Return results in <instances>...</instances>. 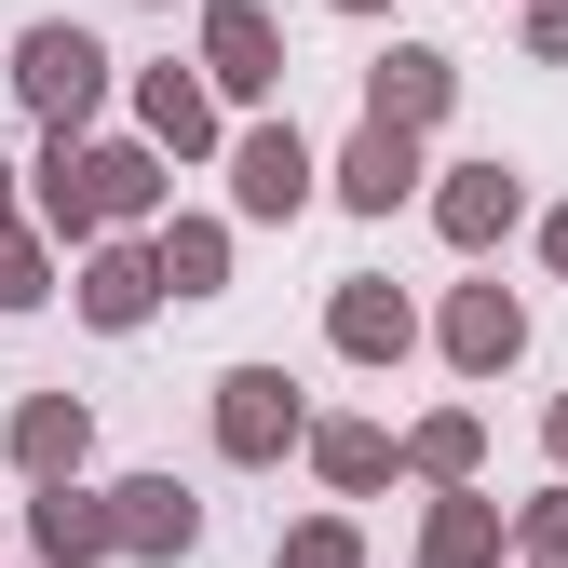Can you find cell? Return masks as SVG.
I'll return each mask as SVG.
<instances>
[{
    "mask_svg": "<svg viewBox=\"0 0 568 568\" xmlns=\"http://www.w3.org/2000/svg\"><path fill=\"white\" fill-rule=\"evenodd\" d=\"M28 82H41L54 109H82V82H95V54L68 41V28H41V41H28Z\"/></svg>",
    "mask_w": 568,
    "mask_h": 568,
    "instance_id": "obj_1",
    "label": "cell"
}]
</instances>
